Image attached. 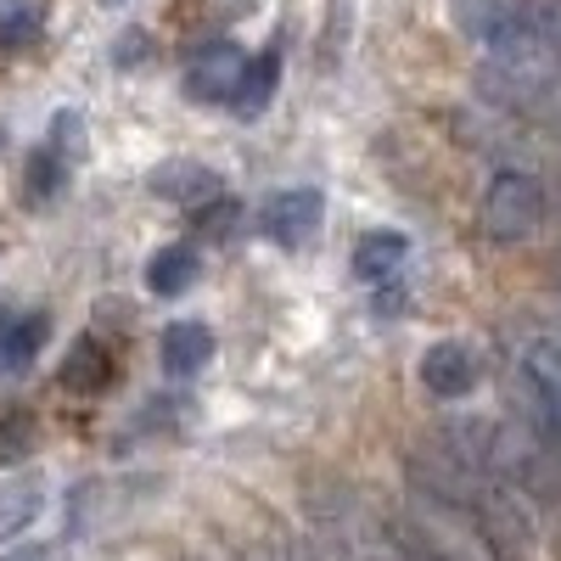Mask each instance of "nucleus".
I'll use <instances>...</instances> for the list:
<instances>
[{"label": "nucleus", "mask_w": 561, "mask_h": 561, "mask_svg": "<svg viewBox=\"0 0 561 561\" xmlns=\"http://www.w3.org/2000/svg\"><path fill=\"white\" fill-rule=\"evenodd\" d=\"M404 478L433 511H444L449 523H460L466 534H472L494 561H528L534 556V511H528V500L511 483H500L494 472L472 466L466 455H455L449 444L410 449Z\"/></svg>", "instance_id": "obj_1"}, {"label": "nucleus", "mask_w": 561, "mask_h": 561, "mask_svg": "<svg viewBox=\"0 0 561 561\" xmlns=\"http://www.w3.org/2000/svg\"><path fill=\"white\" fill-rule=\"evenodd\" d=\"M511 382H517V399L534 421V433L550 444L561 438V337L556 332H528L517 337V354H511Z\"/></svg>", "instance_id": "obj_2"}, {"label": "nucleus", "mask_w": 561, "mask_h": 561, "mask_svg": "<svg viewBox=\"0 0 561 561\" xmlns=\"http://www.w3.org/2000/svg\"><path fill=\"white\" fill-rule=\"evenodd\" d=\"M545 214H550V197H545L539 174H528V169H494L489 174L478 219L494 242H528L545 225Z\"/></svg>", "instance_id": "obj_3"}, {"label": "nucleus", "mask_w": 561, "mask_h": 561, "mask_svg": "<svg viewBox=\"0 0 561 561\" xmlns=\"http://www.w3.org/2000/svg\"><path fill=\"white\" fill-rule=\"evenodd\" d=\"M242 45L237 39H208L192 51L185 62V90H192V102H230V90L242 79Z\"/></svg>", "instance_id": "obj_4"}, {"label": "nucleus", "mask_w": 561, "mask_h": 561, "mask_svg": "<svg viewBox=\"0 0 561 561\" xmlns=\"http://www.w3.org/2000/svg\"><path fill=\"white\" fill-rule=\"evenodd\" d=\"M478 377H483V365H478V354L466 348V343H455V337H444V343H433L427 354H421V382H427V393L433 399H466L478 388Z\"/></svg>", "instance_id": "obj_5"}, {"label": "nucleus", "mask_w": 561, "mask_h": 561, "mask_svg": "<svg viewBox=\"0 0 561 561\" xmlns=\"http://www.w3.org/2000/svg\"><path fill=\"white\" fill-rule=\"evenodd\" d=\"M320 214H325V203H320L314 185H293V192H275V197L264 203V237L280 242V248H304V242L314 237Z\"/></svg>", "instance_id": "obj_6"}, {"label": "nucleus", "mask_w": 561, "mask_h": 561, "mask_svg": "<svg viewBox=\"0 0 561 561\" xmlns=\"http://www.w3.org/2000/svg\"><path fill=\"white\" fill-rule=\"evenodd\" d=\"M45 337H51V320H45L39 309H28V314H7V320H0V365H7V370L34 365L39 348H45Z\"/></svg>", "instance_id": "obj_7"}, {"label": "nucleus", "mask_w": 561, "mask_h": 561, "mask_svg": "<svg viewBox=\"0 0 561 561\" xmlns=\"http://www.w3.org/2000/svg\"><path fill=\"white\" fill-rule=\"evenodd\" d=\"M214 359V332L203 320H174L163 332V365L174 370V377H192V370H203Z\"/></svg>", "instance_id": "obj_8"}, {"label": "nucleus", "mask_w": 561, "mask_h": 561, "mask_svg": "<svg viewBox=\"0 0 561 561\" xmlns=\"http://www.w3.org/2000/svg\"><path fill=\"white\" fill-rule=\"evenodd\" d=\"M410 259V242L399 237V230H370V237H359L354 248V275L359 280H393Z\"/></svg>", "instance_id": "obj_9"}, {"label": "nucleus", "mask_w": 561, "mask_h": 561, "mask_svg": "<svg viewBox=\"0 0 561 561\" xmlns=\"http://www.w3.org/2000/svg\"><path fill=\"white\" fill-rule=\"evenodd\" d=\"M275 84H280V57H275V51L248 57V62H242V79H237V90H230V102H225V107H237V113H259V107L275 96Z\"/></svg>", "instance_id": "obj_10"}, {"label": "nucleus", "mask_w": 561, "mask_h": 561, "mask_svg": "<svg viewBox=\"0 0 561 561\" xmlns=\"http://www.w3.org/2000/svg\"><path fill=\"white\" fill-rule=\"evenodd\" d=\"M192 280H197V253L185 248V242L152 253V264H147V287H152L158 298H180L185 287H192Z\"/></svg>", "instance_id": "obj_11"}, {"label": "nucleus", "mask_w": 561, "mask_h": 561, "mask_svg": "<svg viewBox=\"0 0 561 561\" xmlns=\"http://www.w3.org/2000/svg\"><path fill=\"white\" fill-rule=\"evenodd\" d=\"M107 348L96 343V337H84V343H73V354H68V365H62V388H73V393H96L102 382H107Z\"/></svg>", "instance_id": "obj_12"}, {"label": "nucleus", "mask_w": 561, "mask_h": 561, "mask_svg": "<svg viewBox=\"0 0 561 561\" xmlns=\"http://www.w3.org/2000/svg\"><path fill=\"white\" fill-rule=\"evenodd\" d=\"M158 192L163 197H180V203H203V197H214V174L208 169H163L158 174Z\"/></svg>", "instance_id": "obj_13"}, {"label": "nucleus", "mask_w": 561, "mask_h": 561, "mask_svg": "<svg viewBox=\"0 0 561 561\" xmlns=\"http://www.w3.org/2000/svg\"><path fill=\"white\" fill-rule=\"evenodd\" d=\"M34 34H39V7L12 0V7L0 12V51H18V45H28Z\"/></svg>", "instance_id": "obj_14"}, {"label": "nucleus", "mask_w": 561, "mask_h": 561, "mask_svg": "<svg viewBox=\"0 0 561 561\" xmlns=\"http://www.w3.org/2000/svg\"><path fill=\"white\" fill-rule=\"evenodd\" d=\"M393 539H399V561H460V556H455V550H444L433 534L404 528V523H393Z\"/></svg>", "instance_id": "obj_15"}, {"label": "nucleus", "mask_w": 561, "mask_h": 561, "mask_svg": "<svg viewBox=\"0 0 561 561\" xmlns=\"http://www.w3.org/2000/svg\"><path fill=\"white\" fill-rule=\"evenodd\" d=\"M34 511H39V494H34V489H12V494H0V539L23 534Z\"/></svg>", "instance_id": "obj_16"}, {"label": "nucleus", "mask_w": 561, "mask_h": 561, "mask_svg": "<svg viewBox=\"0 0 561 561\" xmlns=\"http://www.w3.org/2000/svg\"><path fill=\"white\" fill-rule=\"evenodd\" d=\"M28 180H34V185H28L34 197H51V192H57V180H62V140H57V147H39V152H34Z\"/></svg>", "instance_id": "obj_17"}, {"label": "nucleus", "mask_w": 561, "mask_h": 561, "mask_svg": "<svg viewBox=\"0 0 561 561\" xmlns=\"http://www.w3.org/2000/svg\"><path fill=\"white\" fill-rule=\"evenodd\" d=\"M23 444H28V421L18 415L12 427H0V460H18V455H23Z\"/></svg>", "instance_id": "obj_18"}, {"label": "nucleus", "mask_w": 561, "mask_h": 561, "mask_svg": "<svg viewBox=\"0 0 561 561\" xmlns=\"http://www.w3.org/2000/svg\"><path fill=\"white\" fill-rule=\"evenodd\" d=\"M550 455H556V460H561V438H550Z\"/></svg>", "instance_id": "obj_19"}, {"label": "nucleus", "mask_w": 561, "mask_h": 561, "mask_svg": "<svg viewBox=\"0 0 561 561\" xmlns=\"http://www.w3.org/2000/svg\"><path fill=\"white\" fill-rule=\"evenodd\" d=\"M185 561H197V556H185Z\"/></svg>", "instance_id": "obj_20"}]
</instances>
